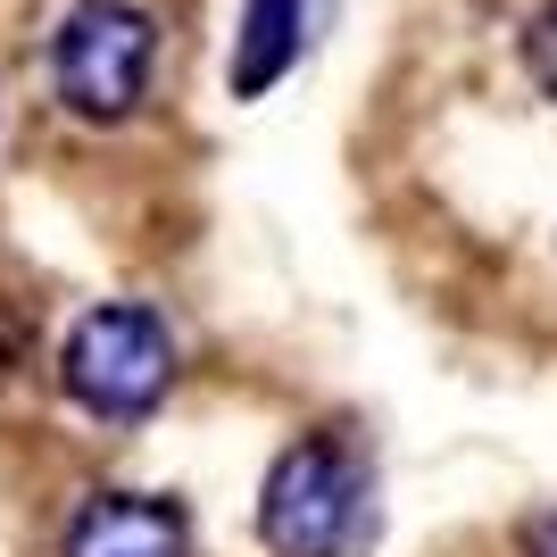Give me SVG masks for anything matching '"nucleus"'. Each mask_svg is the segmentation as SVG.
Masks as SVG:
<instances>
[{"label": "nucleus", "instance_id": "obj_6", "mask_svg": "<svg viewBox=\"0 0 557 557\" xmlns=\"http://www.w3.org/2000/svg\"><path fill=\"white\" fill-rule=\"evenodd\" d=\"M516 557H557V508H549V516H533V524L516 533Z\"/></svg>", "mask_w": 557, "mask_h": 557}, {"label": "nucleus", "instance_id": "obj_2", "mask_svg": "<svg viewBox=\"0 0 557 557\" xmlns=\"http://www.w3.org/2000/svg\"><path fill=\"white\" fill-rule=\"evenodd\" d=\"M59 392L100 424H141L175 392V333L150 300H100L59 342Z\"/></svg>", "mask_w": 557, "mask_h": 557}, {"label": "nucleus", "instance_id": "obj_1", "mask_svg": "<svg viewBox=\"0 0 557 557\" xmlns=\"http://www.w3.org/2000/svg\"><path fill=\"white\" fill-rule=\"evenodd\" d=\"M258 541L275 557H367L374 549V458L358 433L283 442L258 483Z\"/></svg>", "mask_w": 557, "mask_h": 557}, {"label": "nucleus", "instance_id": "obj_3", "mask_svg": "<svg viewBox=\"0 0 557 557\" xmlns=\"http://www.w3.org/2000/svg\"><path fill=\"white\" fill-rule=\"evenodd\" d=\"M159 75V25L134 0H67L50 25V92L84 125H125Z\"/></svg>", "mask_w": 557, "mask_h": 557}, {"label": "nucleus", "instance_id": "obj_4", "mask_svg": "<svg viewBox=\"0 0 557 557\" xmlns=\"http://www.w3.org/2000/svg\"><path fill=\"white\" fill-rule=\"evenodd\" d=\"M59 557H191V516L159 491H92L59 524Z\"/></svg>", "mask_w": 557, "mask_h": 557}, {"label": "nucleus", "instance_id": "obj_5", "mask_svg": "<svg viewBox=\"0 0 557 557\" xmlns=\"http://www.w3.org/2000/svg\"><path fill=\"white\" fill-rule=\"evenodd\" d=\"M308 42V0H242V34H233V92L258 100L275 92Z\"/></svg>", "mask_w": 557, "mask_h": 557}]
</instances>
